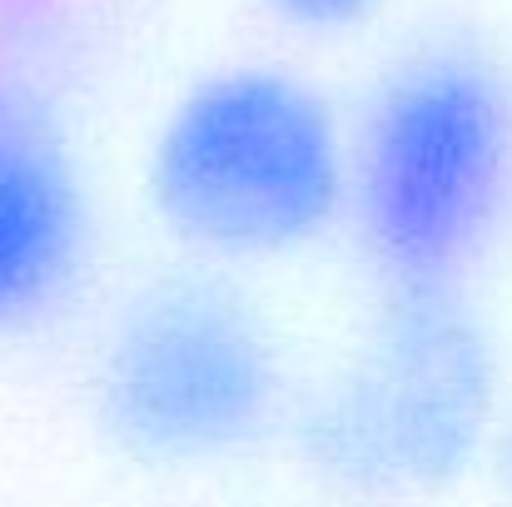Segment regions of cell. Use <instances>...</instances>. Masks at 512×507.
<instances>
[{"label":"cell","instance_id":"obj_1","mask_svg":"<svg viewBox=\"0 0 512 507\" xmlns=\"http://www.w3.org/2000/svg\"><path fill=\"white\" fill-rule=\"evenodd\" d=\"M508 214V70L458 40L403 55L348 130V224L383 289H463Z\"/></svg>","mask_w":512,"mask_h":507},{"label":"cell","instance_id":"obj_2","mask_svg":"<svg viewBox=\"0 0 512 507\" xmlns=\"http://www.w3.org/2000/svg\"><path fill=\"white\" fill-rule=\"evenodd\" d=\"M503 418V363L463 289H383L353 353L304 403L299 443L339 493L393 503L463 483L493 458Z\"/></svg>","mask_w":512,"mask_h":507},{"label":"cell","instance_id":"obj_3","mask_svg":"<svg viewBox=\"0 0 512 507\" xmlns=\"http://www.w3.org/2000/svg\"><path fill=\"white\" fill-rule=\"evenodd\" d=\"M145 189L179 244L209 259H279L348 219V130L304 75L229 65L170 105Z\"/></svg>","mask_w":512,"mask_h":507},{"label":"cell","instance_id":"obj_4","mask_svg":"<svg viewBox=\"0 0 512 507\" xmlns=\"http://www.w3.org/2000/svg\"><path fill=\"white\" fill-rule=\"evenodd\" d=\"M95 408L130 458L214 468L284 423L289 368L274 329L234 284L179 274L115 314L95 368Z\"/></svg>","mask_w":512,"mask_h":507},{"label":"cell","instance_id":"obj_5","mask_svg":"<svg viewBox=\"0 0 512 507\" xmlns=\"http://www.w3.org/2000/svg\"><path fill=\"white\" fill-rule=\"evenodd\" d=\"M90 209L55 120L0 75V334L50 314L80 274Z\"/></svg>","mask_w":512,"mask_h":507},{"label":"cell","instance_id":"obj_6","mask_svg":"<svg viewBox=\"0 0 512 507\" xmlns=\"http://www.w3.org/2000/svg\"><path fill=\"white\" fill-rule=\"evenodd\" d=\"M383 0H274L279 20H289L294 30L304 35H339V30H353L363 25Z\"/></svg>","mask_w":512,"mask_h":507},{"label":"cell","instance_id":"obj_7","mask_svg":"<svg viewBox=\"0 0 512 507\" xmlns=\"http://www.w3.org/2000/svg\"><path fill=\"white\" fill-rule=\"evenodd\" d=\"M493 468H498V488H503V498L512 507V408L503 418V428H498V443H493Z\"/></svg>","mask_w":512,"mask_h":507}]
</instances>
